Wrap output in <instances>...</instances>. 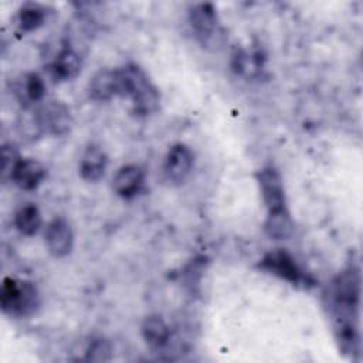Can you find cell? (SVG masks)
Returning a JSON list of instances; mask_svg holds the SVG:
<instances>
[{
	"instance_id": "6da1fadb",
	"label": "cell",
	"mask_w": 363,
	"mask_h": 363,
	"mask_svg": "<svg viewBox=\"0 0 363 363\" xmlns=\"http://www.w3.org/2000/svg\"><path fill=\"white\" fill-rule=\"evenodd\" d=\"M118 71L119 95L132 101L133 112L142 116L155 113L159 109L160 95L149 75L136 64H126Z\"/></svg>"
},
{
	"instance_id": "7a4b0ae2",
	"label": "cell",
	"mask_w": 363,
	"mask_h": 363,
	"mask_svg": "<svg viewBox=\"0 0 363 363\" xmlns=\"http://www.w3.org/2000/svg\"><path fill=\"white\" fill-rule=\"evenodd\" d=\"M40 296L35 285L30 281L6 277L0 286V306L3 313L13 318H24L35 312Z\"/></svg>"
},
{
	"instance_id": "3957f363",
	"label": "cell",
	"mask_w": 363,
	"mask_h": 363,
	"mask_svg": "<svg viewBox=\"0 0 363 363\" xmlns=\"http://www.w3.org/2000/svg\"><path fill=\"white\" fill-rule=\"evenodd\" d=\"M259 268L292 285H308V275L299 267L296 259L282 248L267 252L259 262Z\"/></svg>"
},
{
	"instance_id": "277c9868",
	"label": "cell",
	"mask_w": 363,
	"mask_h": 363,
	"mask_svg": "<svg viewBox=\"0 0 363 363\" xmlns=\"http://www.w3.org/2000/svg\"><path fill=\"white\" fill-rule=\"evenodd\" d=\"M267 213L288 208L285 186L281 173L274 166H264L255 174Z\"/></svg>"
},
{
	"instance_id": "5b68a950",
	"label": "cell",
	"mask_w": 363,
	"mask_h": 363,
	"mask_svg": "<svg viewBox=\"0 0 363 363\" xmlns=\"http://www.w3.org/2000/svg\"><path fill=\"white\" fill-rule=\"evenodd\" d=\"M194 164V155L189 146L176 143L170 146L164 156L163 173L172 184H182L190 176Z\"/></svg>"
},
{
	"instance_id": "8992f818",
	"label": "cell",
	"mask_w": 363,
	"mask_h": 363,
	"mask_svg": "<svg viewBox=\"0 0 363 363\" xmlns=\"http://www.w3.org/2000/svg\"><path fill=\"white\" fill-rule=\"evenodd\" d=\"M189 21L197 38L203 44H208L218 34L220 21L213 3L191 4L189 9Z\"/></svg>"
},
{
	"instance_id": "52a82bcc",
	"label": "cell",
	"mask_w": 363,
	"mask_h": 363,
	"mask_svg": "<svg viewBox=\"0 0 363 363\" xmlns=\"http://www.w3.org/2000/svg\"><path fill=\"white\" fill-rule=\"evenodd\" d=\"M45 245L55 258L67 257L74 247V231L64 217L52 218L45 227Z\"/></svg>"
},
{
	"instance_id": "ba28073f",
	"label": "cell",
	"mask_w": 363,
	"mask_h": 363,
	"mask_svg": "<svg viewBox=\"0 0 363 363\" xmlns=\"http://www.w3.org/2000/svg\"><path fill=\"white\" fill-rule=\"evenodd\" d=\"M47 169L43 163L30 157H20L14 164L10 182H13L18 189L31 191L35 190L45 179Z\"/></svg>"
},
{
	"instance_id": "9c48e42d",
	"label": "cell",
	"mask_w": 363,
	"mask_h": 363,
	"mask_svg": "<svg viewBox=\"0 0 363 363\" xmlns=\"http://www.w3.org/2000/svg\"><path fill=\"white\" fill-rule=\"evenodd\" d=\"M43 129L47 133L62 136L67 135L72 126V116L69 109L58 101H52L38 109Z\"/></svg>"
},
{
	"instance_id": "30bf717a",
	"label": "cell",
	"mask_w": 363,
	"mask_h": 363,
	"mask_svg": "<svg viewBox=\"0 0 363 363\" xmlns=\"http://www.w3.org/2000/svg\"><path fill=\"white\" fill-rule=\"evenodd\" d=\"M145 174L136 164L122 166L113 176L112 187L113 191L122 199L135 197L143 187Z\"/></svg>"
},
{
	"instance_id": "8fae6325",
	"label": "cell",
	"mask_w": 363,
	"mask_h": 363,
	"mask_svg": "<svg viewBox=\"0 0 363 363\" xmlns=\"http://www.w3.org/2000/svg\"><path fill=\"white\" fill-rule=\"evenodd\" d=\"M108 156L98 145H89L79 159V174L85 182L95 183L105 174Z\"/></svg>"
},
{
	"instance_id": "7c38bea8",
	"label": "cell",
	"mask_w": 363,
	"mask_h": 363,
	"mask_svg": "<svg viewBox=\"0 0 363 363\" xmlns=\"http://www.w3.org/2000/svg\"><path fill=\"white\" fill-rule=\"evenodd\" d=\"M89 98L96 102H106L119 95V82L116 69H99L89 81Z\"/></svg>"
},
{
	"instance_id": "4fadbf2b",
	"label": "cell",
	"mask_w": 363,
	"mask_h": 363,
	"mask_svg": "<svg viewBox=\"0 0 363 363\" xmlns=\"http://www.w3.org/2000/svg\"><path fill=\"white\" fill-rule=\"evenodd\" d=\"M14 94L24 108H28L31 104L43 101L45 95L44 79L37 72H27L16 81Z\"/></svg>"
},
{
	"instance_id": "5bb4252c",
	"label": "cell",
	"mask_w": 363,
	"mask_h": 363,
	"mask_svg": "<svg viewBox=\"0 0 363 363\" xmlns=\"http://www.w3.org/2000/svg\"><path fill=\"white\" fill-rule=\"evenodd\" d=\"M81 71V57L69 47L62 48L51 64V75L58 82L74 79Z\"/></svg>"
},
{
	"instance_id": "9a60e30c",
	"label": "cell",
	"mask_w": 363,
	"mask_h": 363,
	"mask_svg": "<svg viewBox=\"0 0 363 363\" xmlns=\"http://www.w3.org/2000/svg\"><path fill=\"white\" fill-rule=\"evenodd\" d=\"M140 333L145 342L153 349H162L170 340V328L159 315L146 316L142 322Z\"/></svg>"
},
{
	"instance_id": "2e32d148",
	"label": "cell",
	"mask_w": 363,
	"mask_h": 363,
	"mask_svg": "<svg viewBox=\"0 0 363 363\" xmlns=\"http://www.w3.org/2000/svg\"><path fill=\"white\" fill-rule=\"evenodd\" d=\"M265 234L272 240H288L294 231V223L288 208L267 213L264 223Z\"/></svg>"
},
{
	"instance_id": "e0dca14e",
	"label": "cell",
	"mask_w": 363,
	"mask_h": 363,
	"mask_svg": "<svg viewBox=\"0 0 363 363\" xmlns=\"http://www.w3.org/2000/svg\"><path fill=\"white\" fill-rule=\"evenodd\" d=\"M45 9L38 3H24L16 16V23L20 31L31 33L40 28L45 21Z\"/></svg>"
},
{
	"instance_id": "ac0fdd59",
	"label": "cell",
	"mask_w": 363,
	"mask_h": 363,
	"mask_svg": "<svg viewBox=\"0 0 363 363\" xmlns=\"http://www.w3.org/2000/svg\"><path fill=\"white\" fill-rule=\"evenodd\" d=\"M43 224V217L38 207L33 203L23 204L14 214V225L23 235H34Z\"/></svg>"
},
{
	"instance_id": "d6986e66",
	"label": "cell",
	"mask_w": 363,
	"mask_h": 363,
	"mask_svg": "<svg viewBox=\"0 0 363 363\" xmlns=\"http://www.w3.org/2000/svg\"><path fill=\"white\" fill-rule=\"evenodd\" d=\"M112 357V346L105 337H94L89 340L85 350V360L88 362H108Z\"/></svg>"
},
{
	"instance_id": "ffe728a7",
	"label": "cell",
	"mask_w": 363,
	"mask_h": 363,
	"mask_svg": "<svg viewBox=\"0 0 363 363\" xmlns=\"http://www.w3.org/2000/svg\"><path fill=\"white\" fill-rule=\"evenodd\" d=\"M18 129L28 139H34V138L40 136L44 132V129H43V123H41L38 111L24 112L18 119Z\"/></svg>"
},
{
	"instance_id": "44dd1931",
	"label": "cell",
	"mask_w": 363,
	"mask_h": 363,
	"mask_svg": "<svg viewBox=\"0 0 363 363\" xmlns=\"http://www.w3.org/2000/svg\"><path fill=\"white\" fill-rule=\"evenodd\" d=\"M20 159L16 147L13 145H3L1 149V177L3 180H10L11 170L17 160Z\"/></svg>"
}]
</instances>
